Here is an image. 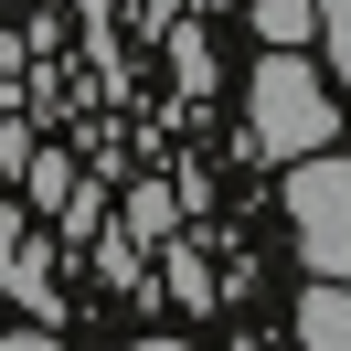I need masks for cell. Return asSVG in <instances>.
<instances>
[{
  "label": "cell",
  "instance_id": "cell-1",
  "mask_svg": "<svg viewBox=\"0 0 351 351\" xmlns=\"http://www.w3.org/2000/svg\"><path fill=\"white\" fill-rule=\"evenodd\" d=\"M245 128H256V149L266 160H319L330 149V86H319V64L308 53H266L256 75H245Z\"/></svg>",
  "mask_w": 351,
  "mask_h": 351
},
{
  "label": "cell",
  "instance_id": "cell-2",
  "mask_svg": "<svg viewBox=\"0 0 351 351\" xmlns=\"http://www.w3.org/2000/svg\"><path fill=\"white\" fill-rule=\"evenodd\" d=\"M287 223H298V256L319 277L351 287V160H287Z\"/></svg>",
  "mask_w": 351,
  "mask_h": 351
},
{
  "label": "cell",
  "instance_id": "cell-3",
  "mask_svg": "<svg viewBox=\"0 0 351 351\" xmlns=\"http://www.w3.org/2000/svg\"><path fill=\"white\" fill-rule=\"evenodd\" d=\"M298 351H351V287L341 277H319L298 298Z\"/></svg>",
  "mask_w": 351,
  "mask_h": 351
},
{
  "label": "cell",
  "instance_id": "cell-4",
  "mask_svg": "<svg viewBox=\"0 0 351 351\" xmlns=\"http://www.w3.org/2000/svg\"><path fill=\"white\" fill-rule=\"evenodd\" d=\"M245 32H256L266 53H298L308 32H319V0H256V11H245Z\"/></svg>",
  "mask_w": 351,
  "mask_h": 351
},
{
  "label": "cell",
  "instance_id": "cell-5",
  "mask_svg": "<svg viewBox=\"0 0 351 351\" xmlns=\"http://www.w3.org/2000/svg\"><path fill=\"white\" fill-rule=\"evenodd\" d=\"M319 32H330V64H341V86H351V0H319Z\"/></svg>",
  "mask_w": 351,
  "mask_h": 351
},
{
  "label": "cell",
  "instance_id": "cell-6",
  "mask_svg": "<svg viewBox=\"0 0 351 351\" xmlns=\"http://www.w3.org/2000/svg\"><path fill=\"white\" fill-rule=\"evenodd\" d=\"M0 351H64V341H53V330H11Z\"/></svg>",
  "mask_w": 351,
  "mask_h": 351
},
{
  "label": "cell",
  "instance_id": "cell-7",
  "mask_svg": "<svg viewBox=\"0 0 351 351\" xmlns=\"http://www.w3.org/2000/svg\"><path fill=\"white\" fill-rule=\"evenodd\" d=\"M138 351H181V341H138Z\"/></svg>",
  "mask_w": 351,
  "mask_h": 351
}]
</instances>
